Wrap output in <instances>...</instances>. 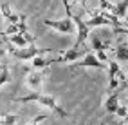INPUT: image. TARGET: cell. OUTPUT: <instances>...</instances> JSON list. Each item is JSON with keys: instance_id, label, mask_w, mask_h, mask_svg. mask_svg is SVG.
Returning a JSON list of instances; mask_svg holds the SVG:
<instances>
[{"instance_id": "obj_1", "label": "cell", "mask_w": 128, "mask_h": 125, "mask_svg": "<svg viewBox=\"0 0 128 125\" xmlns=\"http://www.w3.org/2000/svg\"><path fill=\"white\" fill-rule=\"evenodd\" d=\"M14 102H20V103H29V102H36L40 105H44L47 107V109H50L52 112H56L60 118H65L67 112L62 109V107L58 105L56 102V98L54 96H50V94H45V93H40V91H32L31 94L27 96H22V98H14Z\"/></svg>"}, {"instance_id": "obj_2", "label": "cell", "mask_w": 128, "mask_h": 125, "mask_svg": "<svg viewBox=\"0 0 128 125\" xmlns=\"http://www.w3.org/2000/svg\"><path fill=\"white\" fill-rule=\"evenodd\" d=\"M44 24L47 27L56 29L58 33H62V35H72V33H76V24L72 20V16H67V18H62V20H49V18H45Z\"/></svg>"}, {"instance_id": "obj_3", "label": "cell", "mask_w": 128, "mask_h": 125, "mask_svg": "<svg viewBox=\"0 0 128 125\" xmlns=\"http://www.w3.org/2000/svg\"><path fill=\"white\" fill-rule=\"evenodd\" d=\"M52 49H42V47H34V45H25V47H11V54L18 60H32L34 56L38 54H44V53H50Z\"/></svg>"}, {"instance_id": "obj_4", "label": "cell", "mask_w": 128, "mask_h": 125, "mask_svg": "<svg viewBox=\"0 0 128 125\" xmlns=\"http://www.w3.org/2000/svg\"><path fill=\"white\" fill-rule=\"evenodd\" d=\"M106 69H108V74H110V89H116L119 83H126V76L121 71L117 62H108Z\"/></svg>"}, {"instance_id": "obj_5", "label": "cell", "mask_w": 128, "mask_h": 125, "mask_svg": "<svg viewBox=\"0 0 128 125\" xmlns=\"http://www.w3.org/2000/svg\"><path fill=\"white\" fill-rule=\"evenodd\" d=\"M70 16H72V20H74V24H76V35H78L74 47H80L81 44H85V40L88 38L90 27L87 26V22H85L83 18H80V16H76V15H70Z\"/></svg>"}, {"instance_id": "obj_6", "label": "cell", "mask_w": 128, "mask_h": 125, "mask_svg": "<svg viewBox=\"0 0 128 125\" xmlns=\"http://www.w3.org/2000/svg\"><path fill=\"white\" fill-rule=\"evenodd\" d=\"M74 65H78V67H96V69H106V64L103 62H99L98 60V56L94 54V53H85L81 58H80V62H72Z\"/></svg>"}, {"instance_id": "obj_7", "label": "cell", "mask_w": 128, "mask_h": 125, "mask_svg": "<svg viewBox=\"0 0 128 125\" xmlns=\"http://www.w3.org/2000/svg\"><path fill=\"white\" fill-rule=\"evenodd\" d=\"M85 54V51H81L80 47H72V49H69V51H65L60 58H56L54 62H62V64H72V62H76V60H80V58Z\"/></svg>"}, {"instance_id": "obj_8", "label": "cell", "mask_w": 128, "mask_h": 125, "mask_svg": "<svg viewBox=\"0 0 128 125\" xmlns=\"http://www.w3.org/2000/svg\"><path fill=\"white\" fill-rule=\"evenodd\" d=\"M25 83H27V87L31 91H38L42 87V83H44V74H42L38 69L32 71V73H27V76H25Z\"/></svg>"}, {"instance_id": "obj_9", "label": "cell", "mask_w": 128, "mask_h": 125, "mask_svg": "<svg viewBox=\"0 0 128 125\" xmlns=\"http://www.w3.org/2000/svg\"><path fill=\"white\" fill-rule=\"evenodd\" d=\"M7 38H9V42L16 47H25V45H29V44L34 42L32 36H25V35H7Z\"/></svg>"}, {"instance_id": "obj_10", "label": "cell", "mask_w": 128, "mask_h": 125, "mask_svg": "<svg viewBox=\"0 0 128 125\" xmlns=\"http://www.w3.org/2000/svg\"><path fill=\"white\" fill-rule=\"evenodd\" d=\"M126 13H128V0H121V2L114 4V15L117 18H123Z\"/></svg>"}, {"instance_id": "obj_11", "label": "cell", "mask_w": 128, "mask_h": 125, "mask_svg": "<svg viewBox=\"0 0 128 125\" xmlns=\"http://www.w3.org/2000/svg\"><path fill=\"white\" fill-rule=\"evenodd\" d=\"M119 107V96L117 94H112V96H108V100L105 102V109H106V112H116V109Z\"/></svg>"}, {"instance_id": "obj_12", "label": "cell", "mask_w": 128, "mask_h": 125, "mask_svg": "<svg viewBox=\"0 0 128 125\" xmlns=\"http://www.w3.org/2000/svg\"><path fill=\"white\" fill-rule=\"evenodd\" d=\"M54 60H47V58H44V56H42V54H38V56H34V58H32V67H34V69H44V67H47V65H50V64H52Z\"/></svg>"}, {"instance_id": "obj_13", "label": "cell", "mask_w": 128, "mask_h": 125, "mask_svg": "<svg viewBox=\"0 0 128 125\" xmlns=\"http://www.w3.org/2000/svg\"><path fill=\"white\" fill-rule=\"evenodd\" d=\"M116 58H117V62H128V45L126 44H121L116 47Z\"/></svg>"}, {"instance_id": "obj_14", "label": "cell", "mask_w": 128, "mask_h": 125, "mask_svg": "<svg viewBox=\"0 0 128 125\" xmlns=\"http://www.w3.org/2000/svg\"><path fill=\"white\" fill-rule=\"evenodd\" d=\"M18 116L16 114H0V125H16Z\"/></svg>"}, {"instance_id": "obj_15", "label": "cell", "mask_w": 128, "mask_h": 125, "mask_svg": "<svg viewBox=\"0 0 128 125\" xmlns=\"http://www.w3.org/2000/svg\"><path fill=\"white\" fill-rule=\"evenodd\" d=\"M7 82H9V71H7V67H0V89Z\"/></svg>"}, {"instance_id": "obj_16", "label": "cell", "mask_w": 128, "mask_h": 125, "mask_svg": "<svg viewBox=\"0 0 128 125\" xmlns=\"http://www.w3.org/2000/svg\"><path fill=\"white\" fill-rule=\"evenodd\" d=\"M45 120H47V114H40V116H34L32 120H29L25 125H42Z\"/></svg>"}, {"instance_id": "obj_17", "label": "cell", "mask_w": 128, "mask_h": 125, "mask_svg": "<svg viewBox=\"0 0 128 125\" xmlns=\"http://www.w3.org/2000/svg\"><path fill=\"white\" fill-rule=\"evenodd\" d=\"M114 114H117L119 118H126L128 116V107H124V105H119L117 109H116V112Z\"/></svg>"}, {"instance_id": "obj_18", "label": "cell", "mask_w": 128, "mask_h": 125, "mask_svg": "<svg viewBox=\"0 0 128 125\" xmlns=\"http://www.w3.org/2000/svg\"><path fill=\"white\" fill-rule=\"evenodd\" d=\"M72 4H78V6H81L85 11H88L90 13V9H88V6H87V0H72Z\"/></svg>"}, {"instance_id": "obj_19", "label": "cell", "mask_w": 128, "mask_h": 125, "mask_svg": "<svg viewBox=\"0 0 128 125\" xmlns=\"http://www.w3.org/2000/svg\"><path fill=\"white\" fill-rule=\"evenodd\" d=\"M6 53H7V51H6L2 45H0V58H4V56H6Z\"/></svg>"}, {"instance_id": "obj_20", "label": "cell", "mask_w": 128, "mask_h": 125, "mask_svg": "<svg viewBox=\"0 0 128 125\" xmlns=\"http://www.w3.org/2000/svg\"><path fill=\"white\" fill-rule=\"evenodd\" d=\"M123 18H124V22H126V24H128V13H126V15H124V16H123Z\"/></svg>"}, {"instance_id": "obj_21", "label": "cell", "mask_w": 128, "mask_h": 125, "mask_svg": "<svg viewBox=\"0 0 128 125\" xmlns=\"http://www.w3.org/2000/svg\"><path fill=\"white\" fill-rule=\"evenodd\" d=\"M126 83H128V76H126Z\"/></svg>"}, {"instance_id": "obj_22", "label": "cell", "mask_w": 128, "mask_h": 125, "mask_svg": "<svg viewBox=\"0 0 128 125\" xmlns=\"http://www.w3.org/2000/svg\"><path fill=\"white\" fill-rule=\"evenodd\" d=\"M0 35H4V33H0Z\"/></svg>"}, {"instance_id": "obj_23", "label": "cell", "mask_w": 128, "mask_h": 125, "mask_svg": "<svg viewBox=\"0 0 128 125\" xmlns=\"http://www.w3.org/2000/svg\"><path fill=\"white\" fill-rule=\"evenodd\" d=\"M0 16H2V13H0Z\"/></svg>"}, {"instance_id": "obj_24", "label": "cell", "mask_w": 128, "mask_h": 125, "mask_svg": "<svg viewBox=\"0 0 128 125\" xmlns=\"http://www.w3.org/2000/svg\"><path fill=\"white\" fill-rule=\"evenodd\" d=\"M126 103H128V100H126Z\"/></svg>"}]
</instances>
